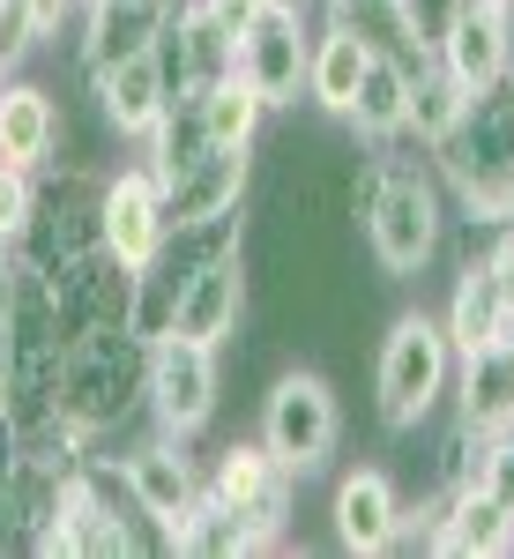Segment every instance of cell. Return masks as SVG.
Segmentation results:
<instances>
[{"mask_svg":"<svg viewBox=\"0 0 514 559\" xmlns=\"http://www.w3.org/2000/svg\"><path fill=\"white\" fill-rule=\"evenodd\" d=\"M403 537V500L381 471H350L336 485V545L343 552H387Z\"/></svg>","mask_w":514,"mask_h":559,"instance_id":"obj_19","label":"cell"},{"mask_svg":"<svg viewBox=\"0 0 514 559\" xmlns=\"http://www.w3.org/2000/svg\"><path fill=\"white\" fill-rule=\"evenodd\" d=\"M142 366H150V336L134 329H83L68 336L60 358V426L89 440L112 418H128V403L142 395Z\"/></svg>","mask_w":514,"mask_h":559,"instance_id":"obj_2","label":"cell"},{"mask_svg":"<svg viewBox=\"0 0 514 559\" xmlns=\"http://www.w3.org/2000/svg\"><path fill=\"white\" fill-rule=\"evenodd\" d=\"M194 112H202V142L210 150H254V134H261V90L231 68L224 83H210V90H194Z\"/></svg>","mask_w":514,"mask_h":559,"instance_id":"obj_24","label":"cell"},{"mask_svg":"<svg viewBox=\"0 0 514 559\" xmlns=\"http://www.w3.org/2000/svg\"><path fill=\"white\" fill-rule=\"evenodd\" d=\"M426 545L440 559H492L514 552V508H500L492 492H447V508L432 515Z\"/></svg>","mask_w":514,"mask_h":559,"instance_id":"obj_18","label":"cell"},{"mask_svg":"<svg viewBox=\"0 0 514 559\" xmlns=\"http://www.w3.org/2000/svg\"><path fill=\"white\" fill-rule=\"evenodd\" d=\"M366 60H373L366 38H350V31L328 23V31L313 38V52H306V97H313L321 112H336V120H343L350 97H358V83H366Z\"/></svg>","mask_w":514,"mask_h":559,"instance_id":"obj_23","label":"cell"},{"mask_svg":"<svg viewBox=\"0 0 514 559\" xmlns=\"http://www.w3.org/2000/svg\"><path fill=\"white\" fill-rule=\"evenodd\" d=\"M239 313H247V239L224 247L216 261H202V269L187 276V292H179V306H171V336L216 350V344H231Z\"/></svg>","mask_w":514,"mask_h":559,"instance_id":"obj_9","label":"cell"},{"mask_svg":"<svg viewBox=\"0 0 514 559\" xmlns=\"http://www.w3.org/2000/svg\"><path fill=\"white\" fill-rule=\"evenodd\" d=\"M38 38H45L38 8H31V0H0V75L23 68V52H31Z\"/></svg>","mask_w":514,"mask_h":559,"instance_id":"obj_28","label":"cell"},{"mask_svg":"<svg viewBox=\"0 0 514 559\" xmlns=\"http://www.w3.org/2000/svg\"><path fill=\"white\" fill-rule=\"evenodd\" d=\"M336 432H343L336 388L321 381V373H284V381L268 388V403H261V448L291 477L321 471L336 455Z\"/></svg>","mask_w":514,"mask_h":559,"instance_id":"obj_5","label":"cell"},{"mask_svg":"<svg viewBox=\"0 0 514 559\" xmlns=\"http://www.w3.org/2000/svg\"><path fill=\"white\" fill-rule=\"evenodd\" d=\"M403 112H410V68H395V60H366V83H358V97H350V128L366 134V142H395L403 134Z\"/></svg>","mask_w":514,"mask_h":559,"instance_id":"obj_25","label":"cell"},{"mask_svg":"<svg viewBox=\"0 0 514 559\" xmlns=\"http://www.w3.org/2000/svg\"><path fill=\"white\" fill-rule=\"evenodd\" d=\"M463 426L470 432H514V329L500 344L463 358Z\"/></svg>","mask_w":514,"mask_h":559,"instance_id":"obj_22","label":"cell"},{"mask_svg":"<svg viewBox=\"0 0 514 559\" xmlns=\"http://www.w3.org/2000/svg\"><path fill=\"white\" fill-rule=\"evenodd\" d=\"M202 8H210V15L224 23V31H231V38H247V23L261 15V0H202Z\"/></svg>","mask_w":514,"mask_h":559,"instance_id":"obj_29","label":"cell"},{"mask_svg":"<svg viewBox=\"0 0 514 559\" xmlns=\"http://www.w3.org/2000/svg\"><path fill=\"white\" fill-rule=\"evenodd\" d=\"M432 60L455 75V83L485 97V90L507 83V38H500V0H447V23L432 38Z\"/></svg>","mask_w":514,"mask_h":559,"instance_id":"obj_10","label":"cell"},{"mask_svg":"<svg viewBox=\"0 0 514 559\" xmlns=\"http://www.w3.org/2000/svg\"><path fill=\"white\" fill-rule=\"evenodd\" d=\"M432 150H440V173L455 179V194L477 224H514V90L507 83L470 97L455 134L432 142Z\"/></svg>","mask_w":514,"mask_h":559,"instance_id":"obj_1","label":"cell"},{"mask_svg":"<svg viewBox=\"0 0 514 559\" xmlns=\"http://www.w3.org/2000/svg\"><path fill=\"white\" fill-rule=\"evenodd\" d=\"M142 395L157 411V426L171 440L202 432L216 418V350L210 344H187V336H150V366H142Z\"/></svg>","mask_w":514,"mask_h":559,"instance_id":"obj_6","label":"cell"},{"mask_svg":"<svg viewBox=\"0 0 514 559\" xmlns=\"http://www.w3.org/2000/svg\"><path fill=\"white\" fill-rule=\"evenodd\" d=\"M239 68V38L216 23L202 0H179V15H171L165 31V75H171V97H194V90L224 83Z\"/></svg>","mask_w":514,"mask_h":559,"instance_id":"obj_15","label":"cell"},{"mask_svg":"<svg viewBox=\"0 0 514 559\" xmlns=\"http://www.w3.org/2000/svg\"><path fill=\"white\" fill-rule=\"evenodd\" d=\"M202 492H210L216 508L261 522V530H284V515H291V471H284L261 440H231V448L216 455V477Z\"/></svg>","mask_w":514,"mask_h":559,"instance_id":"obj_12","label":"cell"},{"mask_svg":"<svg viewBox=\"0 0 514 559\" xmlns=\"http://www.w3.org/2000/svg\"><path fill=\"white\" fill-rule=\"evenodd\" d=\"M0 418H8V329H0Z\"/></svg>","mask_w":514,"mask_h":559,"instance_id":"obj_33","label":"cell"},{"mask_svg":"<svg viewBox=\"0 0 514 559\" xmlns=\"http://www.w3.org/2000/svg\"><path fill=\"white\" fill-rule=\"evenodd\" d=\"M60 142V105L38 83H0V165L38 173Z\"/></svg>","mask_w":514,"mask_h":559,"instance_id":"obj_21","label":"cell"},{"mask_svg":"<svg viewBox=\"0 0 514 559\" xmlns=\"http://www.w3.org/2000/svg\"><path fill=\"white\" fill-rule=\"evenodd\" d=\"M89 90H97V112H105V128H112V134H150L157 120H165V105H171L165 45H150V52L120 60L112 75H97Z\"/></svg>","mask_w":514,"mask_h":559,"instance_id":"obj_16","label":"cell"},{"mask_svg":"<svg viewBox=\"0 0 514 559\" xmlns=\"http://www.w3.org/2000/svg\"><path fill=\"white\" fill-rule=\"evenodd\" d=\"M366 239H373V261H381L387 284L418 276L440 254V194H432V179L387 165L373 202H366Z\"/></svg>","mask_w":514,"mask_h":559,"instance_id":"obj_4","label":"cell"},{"mask_svg":"<svg viewBox=\"0 0 514 559\" xmlns=\"http://www.w3.org/2000/svg\"><path fill=\"white\" fill-rule=\"evenodd\" d=\"M31 8H38V23H45V38H52V31H60V23H68V8H75V0H31Z\"/></svg>","mask_w":514,"mask_h":559,"instance_id":"obj_31","label":"cell"},{"mask_svg":"<svg viewBox=\"0 0 514 559\" xmlns=\"http://www.w3.org/2000/svg\"><path fill=\"white\" fill-rule=\"evenodd\" d=\"M179 0H89V31H83V75H112L120 60L165 45Z\"/></svg>","mask_w":514,"mask_h":559,"instance_id":"obj_13","label":"cell"},{"mask_svg":"<svg viewBox=\"0 0 514 559\" xmlns=\"http://www.w3.org/2000/svg\"><path fill=\"white\" fill-rule=\"evenodd\" d=\"M97 239H105V254L120 261L128 276L157 261V247H165V187H157V173L105 179V194H97Z\"/></svg>","mask_w":514,"mask_h":559,"instance_id":"obj_8","label":"cell"},{"mask_svg":"<svg viewBox=\"0 0 514 559\" xmlns=\"http://www.w3.org/2000/svg\"><path fill=\"white\" fill-rule=\"evenodd\" d=\"M239 194H247V150H202L194 165H179L165 179V231L239 210Z\"/></svg>","mask_w":514,"mask_h":559,"instance_id":"obj_17","label":"cell"},{"mask_svg":"<svg viewBox=\"0 0 514 559\" xmlns=\"http://www.w3.org/2000/svg\"><path fill=\"white\" fill-rule=\"evenodd\" d=\"M306 8H261L254 23H247V38H239V75L261 90V105L276 112V105H299L306 90Z\"/></svg>","mask_w":514,"mask_h":559,"instance_id":"obj_7","label":"cell"},{"mask_svg":"<svg viewBox=\"0 0 514 559\" xmlns=\"http://www.w3.org/2000/svg\"><path fill=\"white\" fill-rule=\"evenodd\" d=\"M447 366H455V344L432 313H395L381 336V366H373V388H381V418L395 432H410L418 418H432V403L447 395Z\"/></svg>","mask_w":514,"mask_h":559,"instance_id":"obj_3","label":"cell"},{"mask_svg":"<svg viewBox=\"0 0 514 559\" xmlns=\"http://www.w3.org/2000/svg\"><path fill=\"white\" fill-rule=\"evenodd\" d=\"M463 112H470V90L455 83V75H447V68H440V60H432V68H418V75H410V112H403V128L418 134V142H447V134H455V120H463Z\"/></svg>","mask_w":514,"mask_h":559,"instance_id":"obj_26","label":"cell"},{"mask_svg":"<svg viewBox=\"0 0 514 559\" xmlns=\"http://www.w3.org/2000/svg\"><path fill=\"white\" fill-rule=\"evenodd\" d=\"M328 8V23L350 31V38H366V52H381L395 68H432V31H426V8L418 0H321Z\"/></svg>","mask_w":514,"mask_h":559,"instance_id":"obj_14","label":"cell"},{"mask_svg":"<svg viewBox=\"0 0 514 559\" xmlns=\"http://www.w3.org/2000/svg\"><path fill=\"white\" fill-rule=\"evenodd\" d=\"M500 38H507V83H514V0H500Z\"/></svg>","mask_w":514,"mask_h":559,"instance_id":"obj_32","label":"cell"},{"mask_svg":"<svg viewBox=\"0 0 514 559\" xmlns=\"http://www.w3.org/2000/svg\"><path fill=\"white\" fill-rule=\"evenodd\" d=\"M8 299H15V247L0 239V321H8Z\"/></svg>","mask_w":514,"mask_h":559,"instance_id":"obj_30","label":"cell"},{"mask_svg":"<svg viewBox=\"0 0 514 559\" xmlns=\"http://www.w3.org/2000/svg\"><path fill=\"white\" fill-rule=\"evenodd\" d=\"M447 344H455V358H470V350H485V344H500L514 329V306H507V292H500V276L485 269V261H470L463 276H455V299H447Z\"/></svg>","mask_w":514,"mask_h":559,"instance_id":"obj_20","label":"cell"},{"mask_svg":"<svg viewBox=\"0 0 514 559\" xmlns=\"http://www.w3.org/2000/svg\"><path fill=\"white\" fill-rule=\"evenodd\" d=\"M31 224H38V187L23 165H0V239L8 247H23L31 239Z\"/></svg>","mask_w":514,"mask_h":559,"instance_id":"obj_27","label":"cell"},{"mask_svg":"<svg viewBox=\"0 0 514 559\" xmlns=\"http://www.w3.org/2000/svg\"><path fill=\"white\" fill-rule=\"evenodd\" d=\"M120 485H128V500L157 522L165 537H179V530L194 522V508H202V477L187 463V448H171V440H142L128 463H120Z\"/></svg>","mask_w":514,"mask_h":559,"instance_id":"obj_11","label":"cell"},{"mask_svg":"<svg viewBox=\"0 0 514 559\" xmlns=\"http://www.w3.org/2000/svg\"><path fill=\"white\" fill-rule=\"evenodd\" d=\"M261 8H313V0H261Z\"/></svg>","mask_w":514,"mask_h":559,"instance_id":"obj_34","label":"cell"}]
</instances>
